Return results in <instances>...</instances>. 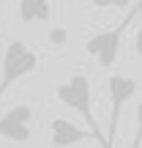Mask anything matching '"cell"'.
<instances>
[{
	"instance_id": "cell-1",
	"label": "cell",
	"mask_w": 142,
	"mask_h": 148,
	"mask_svg": "<svg viewBox=\"0 0 142 148\" xmlns=\"http://www.w3.org/2000/svg\"><path fill=\"white\" fill-rule=\"evenodd\" d=\"M55 96L60 99V104H66V107H71L74 112H79V115L85 118V123H88V132L93 134V140L107 148L104 134H101L99 123H96V115H93V99H90V79H88V74H82V71L71 74L69 82L58 85Z\"/></svg>"
},
{
	"instance_id": "cell-2",
	"label": "cell",
	"mask_w": 142,
	"mask_h": 148,
	"mask_svg": "<svg viewBox=\"0 0 142 148\" xmlns=\"http://www.w3.org/2000/svg\"><path fill=\"white\" fill-rule=\"evenodd\" d=\"M38 66V55L33 52L27 44L22 41H11L3 52V71H0V99L3 93L16 82V79L27 77L30 71H36Z\"/></svg>"
},
{
	"instance_id": "cell-3",
	"label": "cell",
	"mask_w": 142,
	"mask_h": 148,
	"mask_svg": "<svg viewBox=\"0 0 142 148\" xmlns=\"http://www.w3.org/2000/svg\"><path fill=\"white\" fill-rule=\"evenodd\" d=\"M137 11H139V5H137ZM137 11H131V16H128L123 25L109 27V30H104V33H99V36H93V38H88V41H85V52H88V55H96V60H99L101 69H112V66H115L118 52H120L123 27L134 19V14H137Z\"/></svg>"
},
{
	"instance_id": "cell-4",
	"label": "cell",
	"mask_w": 142,
	"mask_h": 148,
	"mask_svg": "<svg viewBox=\"0 0 142 148\" xmlns=\"http://www.w3.org/2000/svg\"><path fill=\"white\" fill-rule=\"evenodd\" d=\"M107 88H109V134H107V148H112V140H115L118 123H120V110L128 99H134L137 93V82L126 74H109L107 79Z\"/></svg>"
},
{
	"instance_id": "cell-5",
	"label": "cell",
	"mask_w": 142,
	"mask_h": 148,
	"mask_svg": "<svg viewBox=\"0 0 142 148\" xmlns=\"http://www.w3.org/2000/svg\"><path fill=\"white\" fill-rule=\"evenodd\" d=\"M30 121H33V107L30 104H16L0 118V134L14 140V143H27L30 134H33Z\"/></svg>"
},
{
	"instance_id": "cell-6",
	"label": "cell",
	"mask_w": 142,
	"mask_h": 148,
	"mask_svg": "<svg viewBox=\"0 0 142 148\" xmlns=\"http://www.w3.org/2000/svg\"><path fill=\"white\" fill-rule=\"evenodd\" d=\"M90 137L93 134L88 129H79L77 123L66 121V118H52V123H49V143H52V148H69V145H77Z\"/></svg>"
},
{
	"instance_id": "cell-7",
	"label": "cell",
	"mask_w": 142,
	"mask_h": 148,
	"mask_svg": "<svg viewBox=\"0 0 142 148\" xmlns=\"http://www.w3.org/2000/svg\"><path fill=\"white\" fill-rule=\"evenodd\" d=\"M49 3L47 0H19V22H49Z\"/></svg>"
},
{
	"instance_id": "cell-8",
	"label": "cell",
	"mask_w": 142,
	"mask_h": 148,
	"mask_svg": "<svg viewBox=\"0 0 142 148\" xmlns=\"http://www.w3.org/2000/svg\"><path fill=\"white\" fill-rule=\"evenodd\" d=\"M52 41L55 44H63L66 41V30H63V27H55V30H52Z\"/></svg>"
},
{
	"instance_id": "cell-9",
	"label": "cell",
	"mask_w": 142,
	"mask_h": 148,
	"mask_svg": "<svg viewBox=\"0 0 142 148\" xmlns=\"http://www.w3.org/2000/svg\"><path fill=\"white\" fill-rule=\"evenodd\" d=\"M93 5H99V8H109V0H93Z\"/></svg>"
},
{
	"instance_id": "cell-10",
	"label": "cell",
	"mask_w": 142,
	"mask_h": 148,
	"mask_svg": "<svg viewBox=\"0 0 142 148\" xmlns=\"http://www.w3.org/2000/svg\"><path fill=\"white\" fill-rule=\"evenodd\" d=\"M0 25H3V0H0Z\"/></svg>"
}]
</instances>
